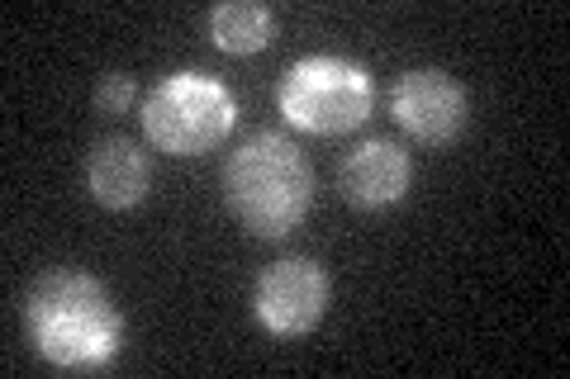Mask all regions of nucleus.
<instances>
[{"label": "nucleus", "instance_id": "f257e3e1", "mask_svg": "<svg viewBox=\"0 0 570 379\" xmlns=\"http://www.w3.org/2000/svg\"><path fill=\"white\" fill-rule=\"evenodd\" d=\"M24 332L48 366L91 375L124 347V313L115 295L86 270H48L24 295Z\"/></svg>", "mask_w": 570, "mask_h": 379}, {"label": "nucleus", "instance_id": "f03ea898", "mask_svg": "<svg viewBox=\"0 0 570 379\" xmlns=\"http://www.w3.org/2000/svg\"><path fill=\"white\" fill-rule=\"evenodd\" d=\"M224 200L253 238H285L314 205V167L285 133L262 129L228 152Z\"/></svg>", "mask_w": 570, "mask_h": 379}, {"label": "nucleus", "instance_id": "7ed1b4c3", "mask_svg": "<svg viewBox=\"0 0 570 379\" xmlns=\"http://www.w3.org/2000/svg\"><path fill=\"white\" fill-rule=\"evenodd\" d=\"M276 104L285 123H295L299 133L314 138H343L362 129L376 104V86L371 71L352 58H333V52H314L299 58L276 90Z\"/></svg>", "mask_w": 570, "mask_h": 379}, {"label": "nucleus", "instance_id": "20e7f679", "mask_svg": "<svg viewBox=\"0 0 570 379\" xmlns=\"http://www.w3.org/2000/svg\"><path fill=\"white\" fill-rule=\"evenodd\" d=\"M142 138L157 152L171 157H200L234 133L238 123V100L228 96L224 81L205 77V71H171L157 81L142 100Z\"/></svg>", "mask_w": 570, "mask_h": 379}, {"label": "nucleus", "instance_id": "39448f33", "mask_svg": "<svg viewBox=\"0 0 570 379\" xmlns=\"http://www.w3.org/2000/svg\"><path fill=\"white\" fill-rule=\"evenodd\" d=\"M328 270L309 257H281L257 276L253 313L272 337H305L328 313Z\"/></svg>", "mask_w": 570, "mask_h": 379}, {"label": "nucleus", "instance_id": "423d86ee", "mask_svg": "<svg viewBox=\"0 0 570 379\" xmlns=\"http://www.w3.org/2000/svg\"><path fill=\"white\" fill-rule=\"evenodd\" d=\"M390 110H395V123L414 142L448 148V142H456L461 133H466L471 100H466V86H461L452 71L414 67V71L400 77L395 96H390Z\"/></svg>", "mask_w": 570, "mask_h": 379}, {"label": "nucleus", "instance_id": "0eeeda50", "mask_svg": "<svg viewBox=\"0 0 570 379\" xmlns=\"http://www.w3.org/2000/svg\"><path fill=\"white\" fill-rule=\"evenodd\" d=\"M337 190L343 200L362 213H376L404 200L409 190V152L390 138H366L343 157L337 167Z\"/></svg>", "mask_w": 570, "mask_h": 379}, {"label": "nucleus", "instance_id": "6e6552de", "mask_svg": "<svg viewBox=\"0 0 570 379\" xmlns=\"http://www.w3.org/2000/svg\"><path fill=\"white\" fill-rule=\"evenodd\" d=\"M148 186H153V161L134 138L110 133L86 157V190H91V200L105 209L142 205L148 200Z\"/></svg>", "mask_w": 570, "mask_h": 379}, {"label": "nucleus", "instance_id": "1a4fd4ad", "mask_svg": "<svg viewBox=\"0 0 570 379\" xmlns=\"http://www.w3.org/2000/svg\"><path fill=\"white\" fill-rule=\"evenodd\" d=\"M209 39L219 52L247 58V52H262L276 39V14L257 0H224V6L209 10Z\"/></svg>", "mask_w": 570, "mask_h": 379}, {"label": "nucleus", "instance_id": "9d476101", "mask_svg": "<svg viewBox=\"0 0 570 379\" xmlns=\"http://www.w3.org/2000/svg\"><path fill=\"white\" fill-rule=\"evenodd\" d=\"M134 96H138V81L129 77V71H105V77L96 81V90H91V100H96L100 114L134 110Z\"/></svg>", "mask_w": 570, "mask_h": 379}]
</instances>
